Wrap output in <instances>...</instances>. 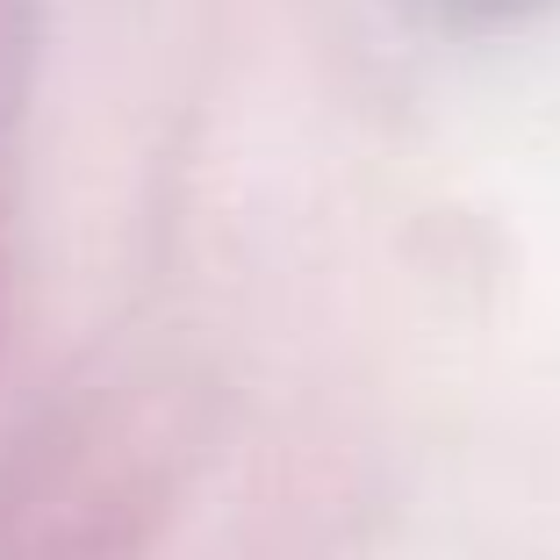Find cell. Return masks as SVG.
<instances>
[{
    "mask_svg": "<svg viewBox=\"0 0 560 560\" xmlns=\"http://www.w3.org/2000/svg\"><path fill=\"white\" fill-rule=\"evenodd\" d=\"M410 8H424L431 22H453V30H481V22H503L532 0H410Z\"/></svg>",
    "mask_w": 560,
    "mask_h": 560,
    "instance_id": "cell-1",
    "label": "cell"
}]
</instances>
